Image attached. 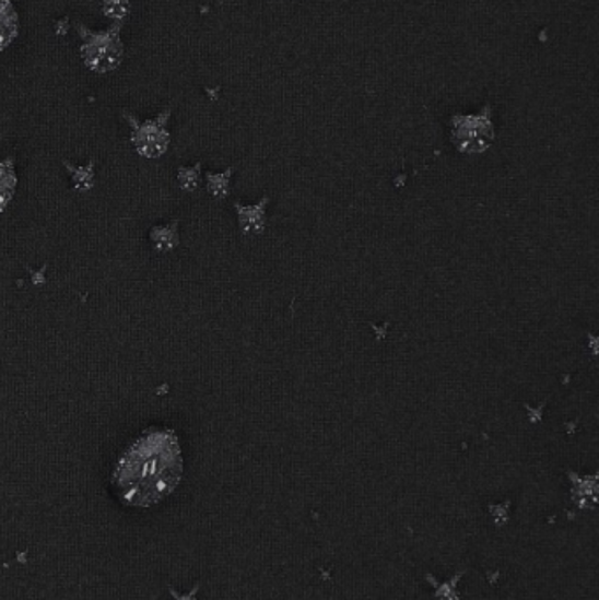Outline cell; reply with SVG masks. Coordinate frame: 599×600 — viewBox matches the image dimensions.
Instances as JSON below:
<instances>
[{"label":"cell","mask_w":599,"mask_h":600,"mask_svg":"<svg viewBox=\"0 0 599 600\" xmlns=\"http://www.w3.org/2000/svg\"><path fill=\"white\" fill-rule=\"evenodd\" d=\"M227 176H222V178H219V176H213V174H210L208 176V181H210V190L211 193H215V196H224L225 193V187H227Z\"/></svg>","instance_id":"cell-11"},{"label":"cell","mask_w":599,"mask_h":600,"mask_svg":"<svg viewBox=\"0 0 599 600\" xmlns=\"http://www.w3.org/2000/svg\"><path fill=\"white\" fill-rule=\"evenodd\" d=\"M199 165L193 167V169H179V185L184 190H196L197 181H199Z\"/></svg>","instance_id":"cell-10"},{"label":"cell","mask_w":599,"mask_h":600,"mask_svg":"<svg viewBox=\"0 0 599 600\" xmlns=\"http://www.w3.org/2000/svg\"><path fill=\"white\" fill-rule=\"evenodd\" d=\"M462 573L456 574L450 581L438 583L436 579L427 576L431 583L436 585V593H434V600H459V593H457V583L461 581Z\"/></svg>","instance_id":"cell-9"},{"label":"cell","mask_w":599,"mask_h":600,"mask_svg":"<svg viewBox=\"0 0 599 600\" xmlns=\"http://www.w3.org/2000/svg\"><path fill=\"white\" fill-rule=\"evenodd\" d=\"M63 165L71 173L72 185L77 187V190L86 191L92 188V185H94V162H90L89 165H83V167H77V165L63 161Z\"/></svg>","instance_id":"cell-7"},{"label":"cell","mask_w":599,"mask_h":600,"mask_svg":"<svg viewBox=\"0 0 599 600\" xmlns=\"http://www.w3.org/2000/svg\"><path fill=\"white\" fill-rule=\"evenodd\" d=\"M150 239H152L153 248L157 251H169L175 248L178 245V222L153 228Z\"/></svg>","instance_id":"cell-6"},{"label":"cell","mask_w":599,"mask_h":600,"mask_svg":"<svg viewBox=\"0 0 599 600\" xmlns=\"http://www.w3.org/2000/svg\"><path fill=\"white\" fill-rule=\"evenodd\" d=\"M101 8L106 19L124 22L130 13V0H101Z\"/></svg>","instance_id":"cell-8"},{"label":"cell","mask_w":599,"mask_h":600,"mask_svg":"<svg viewBox=\"0 0 599 600\" xmlns=\"http://www.w3.org/2000/svg\"><path fill=\"white\" fill-rule=\"evenodd\" d=\"M184 474V457L175 432L148 428L118 460L113 486L127 506L150 507L175 492Z\"/></svg>","instance_id":"cell-1"},{"label":"cell","mask_w":599,"mask_h":600,"mask_svg":"<svg viewBox=\"0 0 599 600\" xmlns=\"http://www.w3.org/2000/svg\"><path fill=\"white\" fill-rule=\"evenodd\" d=\"M19 36V14L11 0H0V51H4Z\"/></svg>","instance_id":"cell-4"},{"label":"cell","mask_w":599,"mask_h":600,"mask_svg":"<svg viewBox=\"0 0 599 600\" xmlns=\"http://www.w3.org/2000/svg\"><path fill=\"white\" fill-rule=\"evenodd\" d=\"M83 45L81 58L90 71L106 74L117 69L124 58V45L120 39V23L113 25L108 31L92 32L83 25H78Z\"/></svg>","instance_id":"cell-2"},{"label":"cell","mask_w":599,"mask_h":600,"mask_svg":"<svg viewBox=\"0 0 599 600\" xmlns=\"http://www.w3.org/2000/svg\"><path fill=\"white\" fill-rule=\"evenodd\" d=\"M16 188V174H14L13 158L0 162V213L5 210V205L13 197Z\"/></svg>","instance_id":"cell-5"},{"label":"cell","mask_w":599,"mask_h":600,"mask_svg":"<svg viewBox=\"0 0 599 600\" xmlns=\"http://www.w3.org/2000/svg\"><path fill=\"white\" fill-rule=\"evenodd\" d=\"M124 116L132 127V143H134L139 155L157 158L166 153L171 141L169 132H167L171 111H164L155 120H148L144 123H139L134 116L127 115V113H124Z\"/></svg>","instance_id":"cell-3"}]
</instances>
